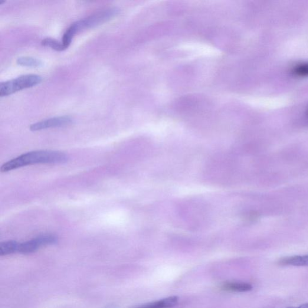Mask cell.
<instances>
[{"label": "cell", "mask_w": 308, "mask_h": 308, "mask_svg": "<svg viewBox=\"0 0 308 308\" xmlns=\"http://www.w3.org/2000/svg\"><path fill=\"white\" fill-rule=\"evenodd\" d=\"M67 154L54 150H37L27 152L10 160L2 166L1 172H7L22 167L37 164H57L67 162Z\"/></svg>", "instance_id": "obj_1"}, {"label": "cell", "mask_w": 308, "mask_h": 308, "mask_svg": "<svg viewBox=\"0 0 308 308\" xmlns=\"http://www.w3.org/2000/svg\"><path fill=\"white\" fill-rule=\"evenodd\" d=\"M42 80L40 75L29 74L3 82L0 84V96L3 97L11 96L16 91L34 87L41 83Z\"/></svg>", "instance_id": "obj_2"}, {"label": "cell", "mask_w": 308, "mask_h": 308, "mask_svg": "<svg viewBox=\"0 0 308 308\" xmlns=\"http://www.w3.org/2000/svg\"><path fill=\"white\" fill-rule=\"evenodd\" d=\"M119 11V9L116 8L103 10V11L98 12L86 18L74 22L70 27L74 29L75 34L77 35L78 33L83 31L84 29L93 28L110 21L117 15Z\"/></svg>", "instance_id": "obj_3"}, {"label": "cell", "mask_w": 308, "mask_h": 308, "mask_svg": "<svg viewBox=\"0 0 308 308\" xmlns=\"http://www.w3.org/2000/svg\"><path fill=\"white\" fill-rule=\"evenodd\" d=\"M58 241L54 235H42L31 240L19 243L18 253L28 254L34 253L41 247L54 244Z\"/></svg>", "instance_id": "obj_4"}, {"label": "cell", "mask_w": 308, "mask_h": 308, "mask_svg": "<svg viewBox=\"0 0 308 308\" xmlns=\"http://www.w3.org/2000/svg\"><path fill=\"white\" fill-rule=\"evenodd\" d=\"M73 122V119L70 116L55 117L32 124L29 127V129L32 132H37V131L51 129V128L67 126L70 125Z\"/></svg>", "instance_id": "obj_5"}, {"label": "cell", "mask_w": 308, "mask_h": 308, "mask_svg": "<svg viewBox=\"0 0 308 308\" xmlns=\"http://www.w3.org/2000/svg\"><path fill=\"white\" fill-rule=\"evenodd\" d=\"M221 288L229 292L245 293L251 291L253 287L251 284L243 282L227 281L222 284Z\"/></svg>", "instance_id": "obj_6"}, {"label": "cell", "mask_w": 308, "mask_h": 308, "mask_svg": "<svg viewBox=\"0 0 308 308\" xmlns=\"http://www.w3.org/2000/svg\"><path fill=\"white\" fill-rule=\"evenodd\" d=\"M179 297L178 296H170L164 299L153 301L146 304L139 308H172L178 304Z\"/></svg>", "instance_id": "obj_7"}, {"label": "cell", "mask_w": 308, "mask_h": 308, "mask_svg": "<svg viewBox=\"0 0 308 308\" xmlns=\"http://www.w3.org/2000/svg\"><path fill=\"white\" fill-rule=\"evenodd\" d=\"M282 265H293V266H308V254L301 256H292L284 258L279 261Z\"/></svg>", "instance_id": "obj_8"}, {"label": "cell", "mask_w": 308, "mask_h": 308, "mask_svg": "<svg viewBox=\"0 0 308 308\" xmlns=\"http://www.w3.org/2000/svg\"><path fill=\"white\" fill-rule=\"evenodd\" d=\"M19 243L16 241H8L1 242L0 244V255L6 256L18 252Z\"/></svg>", "instance_id": "obj_9"}, {"label": "cell", "mask_w": 308, "mask_h": 308, "mask_svg": "<svg viewBox=\"0 0 308 308\" xmlns=\"http://www.w3.org/2000/svg\"><path fill=\"white\" fill-rule=\"evenodd\" d=\"M16 63L22 67L30 68H38L42 65V62L40 60L30 57H19Z\"/></svg>", "instance_id": "obj_10"}, {"label": "cell", "mask_w": 308, "mask_h": 308, "mask_svg": "<svg viewBox=\"0 0 308 308\" xmlns=\"http://www.w3.org/2000/svg\"><path fill=\"white\" fill-rule=\"evenodd\" d=\"M41 44L45 47L51 48L52 50L57 51H62L65 50L63 44L61 42H58L52 38H46L42 41Z\"/></svg>", "instance_id": "obj_11"}, {"label": "cell", "mask_w": 308, "mask_h": 308, "mask_svg": "<svg viewBox=\"0 0 308 308\" xmlns=\"http://www.w3.org/2000/svg\"><path fill=\"white\" fill-rule=\"evenodd\" d=\"M293 73L298 77L308 76V62L297 65L294 68Z\"/></svg>", "instance_id": "obj_12"}, {"label": "cell", "mask_w": 308, "mask_h": 308, "mask_svg": "<svg viewBox=\"0 0 308 308\" xmlns=\"http://www.w3.org/2000/svg\"><path fill=\"white\" fill-rule=\"evenodd\" d=\"M287 308H308V303L301 304V305L298 307H289Z\"/></svg>", "instance_id": "obj_13"}]
</instances>
